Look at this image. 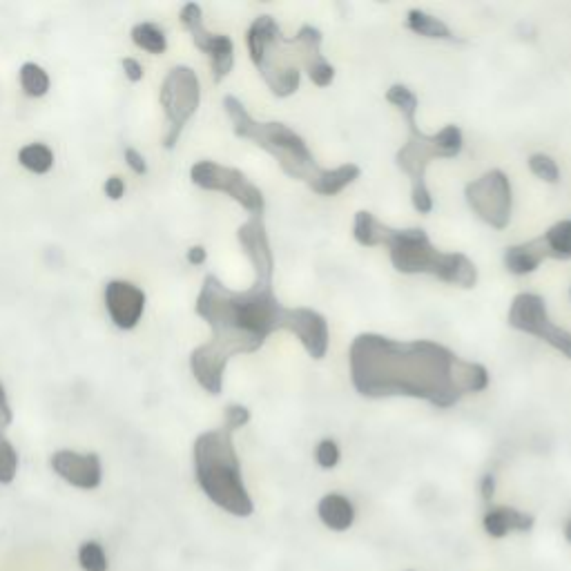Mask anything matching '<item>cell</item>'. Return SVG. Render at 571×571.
Returning <instances> with one entry per match:
<instances>
[{"label": "cell", "mask_w": 571, "mask_h": 571, "mask_svg": "<svg viewBox=\"0 0 571 571\" xmlns=\"http://www.w3.org/2000/svg\"><path fill=\"white\" fill-rule=\"evenodd\" d=\"M507 322L520 333L534 335L549 344L554 351L571 360V333L567 328L551 322L547 302L536 293H520L509 306Z\"/></svg>", "instance_id": "8fae6325"}, {"label": "cell", "mask_w": 571, "mask_h": 571, "mask_svg": "<svg viewBox=\"0 0 571 571\" xmlns=\"http://www.w3.org/2000/svg\"><path fill=\"white\" fill-rule=\"evenodd\" d=\"M250 422V411L244 404H228L224 411V427L230 431H239Z\"/></svg>", "instance_id": "4316f807"}, {"label": "cell", "mask_w": 571, "mask_h": 571, "mask_svg": "<svg viewBox=\"0 0 571 571\" xmlns=\"http://www.w3.org/2000/svg\"><path fill=\"white\" fill-rule=\"evenodd\" d=\"M529 170L536 174L538 179H543L545 183H558L560 181V168L558 163L549 157V154H531L529 161H527Z\"/></svg>", "instance_id": "d4e9b609"}, {"label": "cell", "mask_w": 571, "mask_h": 571, "mask_svg": "<svg viewBox=\"0 0 571 571\" xmlns=\"http://www.w3.org/2000/svg\"><path fill=\"white\" fill-rule=\"evenodd\" d=\"M239 246L255 270V284L230 290L219 277L203 279L195 311L210 326V342L190 353V371L210 395L224 391L226 366L237 355L257 353L277 331L295 335L313 360H324L331 331L322 313L313 308H288L275 295V255L264 215H250L237 230Z\"/></svg>", "instance_id": "6da1fadb"}, {"label": "cell", "mask_w": 571, "mask_h": 571, "mask_svg": "<svg viewBox=\"0 0 571 571\" xmlns=\"http://www.w3.org/2000/svg\"><path fill=\"white\" fill-rule=\"evenodd\" d=\"M18 473V453L5 435H0V485H12Z\"/></svg>", "instance_id": "cb8c5ba5"}, {"label": "cell", "mask_w": 571, "mask_h": 571, "mask_svg": "<svg viewBox=\"0 0 571 571\" xmlns=\"http://www.w3.org/2000/svg\"><path fill=\"white\" fill-rule=\"evenodd\" d=\"M21 166L34 174H47L54 166V152L45 143H29L18 152Z\"/></svg>", "instance_id": "44dd1931"}, {"label": "cell", "mask_w": 571, "mask_h": 571, "mask_svg": "<svg viewBox=\"0 0 571 571\" xmlns=\"http://www.w3.org/2000/svg\"><path fill=\"white\" fill-rule=\"evenodd\" d=\"M232 433L235 431L221 424L219 429L199 435L192 447L195 478L212 505L224 509L230 516L248 518L255 514V502L246 489Z\"/></svg>", "instance_id": "52a82bcc"}, {"label": "cell", "mask_w": 571, "mask_h": 571, "mask_svg": "<svg viewBox=\"0 0 571 571\" xmlns=\"http://www.w3.org/2000/svg\"><path fill=\"white\" fill-rule=\"evenodd\" d=\"M181 23L188 29L199 50L210 58L212 79L221 83L232 72L235 65V43L226 34H215L203 25V9L197 3H188L181 9Z\"/></svg>", "instance_id": "7c38bea8"}, {"label": "cell", "mask_w": 571, "mask_h": 571, "mask_svg": "<svg viewBox=\"0 0 571 571\" xmlns=\"http://www.w3.org/2000/svg\"><path fill=\"white\" fill-rule=\"evenodd\" d=\"M353 237L364 248L384 246L391 264L402 275H431L444 284L473 288L478 284V268L462 253H444L431 244L422 228H391L373 212L360 210L355 215Z\"/></svg>", "instance_id": "5b68a950"}, {"label": "cell", "mask_w": 571, "mask_h": 571, "mask_svg": "<svg viewBox=\"0 0 571 571\" xmlns=\"http://www.w3.org/2000/svg\"><path fill=\"white\" fill-rule=\"evenodd\" d=\"M79 567L83 571H108L110 569V558L108 551L99 543V540H85L79 547Z\"/></svg>", "instance_id": "603a6c76"}, {"label": "cell", "mask_w": 571, "mask_h": 571, "mask_svg": "<svg viewBox=\"0 0 571 571\" xmlns=\"http://www.w3.org/2000/svg\"><path fill=\"white\" fill-rule=\"evenodd\" d=\"M161 108L168 119V134L163 139V145L168 150H174L179 143V137L188 121L197 114L201 103V83L197 72L188 65H177L163 79L159 92Z\"/></svg>", "instance_id": "ba28073f"}, {"label": "cell", "mask_w": 571, "mask_h": 571, "mask_svg": "<svg viewBox=\"0 0 571 571\" xmlns=\"http://www.w3.org/2000/svg\"><path fill=\"white\" fill-rule=\"evenodd\" d=\"M565 540L571 545V520L565 525Z\"/></svg>", "instance_id": "836d02e7"}, {"label": "cell", "mask_w": 571, "mask_h": 571, "mask_svg": "<svg viewBox=\"0 0 571 571\" xmlns=\"http://www.w3.org/2000/svg\"><path fill=\"white\" fill-rule=\"evenodd\" d=\"M543 239L549 248V259H571V219L556 221L554 226L547 228V232H543Z\"/></svg>", "instance_id": "d6986e66"}, {"label": "cell", "mask_w": 571, "mask_h": 571, "mask_svg": "<svg viewBox=\"0 0 571 571\" xmlns=\"http://www.w3.org/2000/svg\"><path fill=\"white\" fill-rule=\"evenodd\" d=\"M52 469L67 485L83 491L96 489L103 480V464L96 453L56 451L52 456Z\"/></svg>", "instance_id": "5bb4252c"}, {"label": "cell", "mask_w": 571, "mask_h": 571, "mask_svg": "<svg viewBox=\"0 0 571 571\" xmlns=\"http://www.w3.org/2000/svg\"><path fill=\"white\" fill-rule=\"evenodd\" d=\"M21 87L27 96H32V99H41L47 92H50V76L43 70L41 65L36 63H25L21 67Z\"/></svg>", "instance_id": "7402d4cb"}, {"label": "cell", "mask_w": 571, "mask_h": 571, "mask_svg": "<svg viewBox=\"0 0 571 571\" xmlns=\"http://www.w3.org/2000/svg\"><path fill=\"white\" fill-rule=\"evenodd\" d=\"M132 41L139 50L150 52L154 56H159L168 50V36L159 25L154 23H139L132 27Z\"/></svg>", "instance_id": "ffe728a7"}, {"label": "cell", "mask_w": 571, "mask_h": 571, "mask_svg": "<svg viewBox=\"0 0 571 571\" xmlns=\"http://www.w3.org/2000/svg\"><path fill=\"white\" fill-rule=\"evenodd\" d=\"M322 41V32L308 23L299 27L293 38H286L270 14L257 16L246 32L250 61L277 99H288L299 90V67H304L317 87L335 81V67L322 54Z\"/></svg>", "instance_id": "3957f363"}, {"label": "cell", "mask_w": 571, "mask_h": 571, "mask_svg": "<svg viewBox=\"0 0 571 571\" xmlns=\"http://www.w3.org/2000/svg\"><path fill=\"white\" fill-rule=\"evenodd\" d=\"M406 27H409L413 34L433 38V41H458V36L451 32V27L444 23L442 18L424 12V9H409V14H406Z\"/></svg>", "instance_id": "ac0fdd59"}, {"label": "cell", "mask_w": 571, "mask_h": 571, "mask_svg": "<svg viewBox=\"0 0 571 571\" xmlns=\"http://www.w3.org/2000/svg\"><path fill=\"white\" fill-rule=\"evenodd\" d=\"M545 259H549V248L545 244L543 235L536 239L522 241V244H516V246H509L505 250V268L516 277L536 273V270L543 266Z\"/></svg>", "instance_id": "9a60e30c"}, {"label": "cell", "mask_w": 571, "mask_h": 571, "mask_svg": "<svg viewBox=\"0 0 571 571\" xmlns=\"http://www.w3.org/2000/svg\"><path fill=\"white\" fill-rule=\"evenodd\" d=\"M386 101L402 114L409 125V139L395 154V166L411 179V201L420 215H429L433 210V197L427 186V170L433 159H456L464 148V137L458 125H444L438 134H424L418 128L420 101L411 87L402 83L391 85L386 90Z\"/></svg>", "instance_id": "8992f818"}, {"label": "cell", "mask_w": 571, "mask_h": 571, "mask_svg": "<svg viewBox=\"0 0 571 571\" xmlns=\"http://www.w3.org/2000/svg\"><path fill=\"white\" fill-rule=\"evenodd\" d=\"M534 525L536 518L516 507H491L485 518H482V527H485L487 536L491 538H505L514 534V531L527 534V531L534 529Z\"/></svg>", "instance_id": "2e32d148"}, {"label": "cell", "mask_w": 571, "mask_h": 571, "mask_svg": "<svg viewBox=\"0 0 571 571\" xmlns=\"http://www.w3.org/2000/svg\"><path fill=\"white\" fill-rule=\"evenodd\" d=\"M12 424V406L7 402V393L0 384V435H5V429Z\"/></svg>", "instance_id": "f1b7e54d"}, {"label": "cell", "mask_w": 571, "mask_h": 571, "mask_svg": "<svg viewBox=\"0 0 571 571\" xmlns=\"http://www.w3.org/2000/svg\"><path fill=\"white\" fill-rule=\"evenodd\" d=\"M317 516L331 531H348L355 522V505L342 493H326L317 505Z\"/></svg>", "instance_id": "e0dca14e"}, {"label": "cell", "mask_w": 571, "mask_h": 571, "mask_svg": "<svg viewBox=\"0 0 571 571\" xmlns=\"http://www.w3.org/2000/svg\"><path fill=\"white\" fill-rule=\"evenodd\" d=\"M121 65H123L125 76H128L132 83H139L143 79V67L139 61H134V58H123Z\"/></svg>", "instance_id": "4dcf8cb0"}, {"label": "cell", "mask_w": 571, "mask_h": 571, "mask_svg": "<svg viewBox=\"0 0 571 571\" xmlns=\"http://www.w3.org/2000/svg\"><path fill=\"white\" fill-rule=\"evenodd\" d=\"M409 571H413V569H409Z\"/></svg>", "instance_id": "e575fe53"}, {"label": "cell", "mask_w": 571, "mask_h": 571, "mask_svg": "<svg viewBox=\"0 0 571 571\" xmlns=\"http://www.w3.org/2000/svg\"><path fill=\"white\" fill-rule=\"evenodd\" d=\"M103 190L112 201H119L125 195V181L121 177H110L108 181H105Z\"/></svg>", "instance_id": "f546056e"}, {"label": "cell", "mask_w": 571, "mask_h": 571, "mask_svg": "<svg viewBox=\"0 0 571 571\" xmlns=\"http://www.w3.org/2000/svg\"><path fill=\"white\" fill-rule=\"evenodd\" d=\"M480 493H482V500H485V502L493 500V493H496V476H493V473H487V476H482Z\"/></svg>", "instance_id": "1f68e13d"}, {"label": "cell", "mask_w": 571, "mask_h": 571, "mask_svg": "<svg viewBox=\"0 0 571 571\" xmlns=\"http://www.w3.org/2000/svg\"><path fill=\"white\" fill-rule=\"evenodd\" d=\"M348 371L362 398H413L435 409H451L491 382L487 366L462 360L444 344L393 340L380 333L355 337L348 348Z\"/></svg>", "instance_id": "7a4b0ae2"}, {"label": "cell", "mask_w": 571, "mask_h": 571, "mask_svg": "<svg viewBox=\"0 0 571 571\" xmlns=\"http://www.w3.org/2000/svg\"><path fill=\"white\" fill-rule=\"evenodd\" d=\"M190 181L201 190L224 192L230 199H235L241 208L250 215H264L266 199L253 181L237 168L221 166L217 161H197L190 168Z\"/></svg>", "instance_id": "30bf717a"}, {"label": "cell", "mask_w": 571, "mask_h": 571, "mask_svg": "<svg viewBox=\"0 0 571 571\" xmlns=\"http://www.w3.org/2000/svg\"><path fill=\"white\" fill-rule=\"evenodd\" d=\"M464 199L480 221L496 230H505L511 221L514 210V190L511 181L502 170H487L476 181L464 186Z\"/></svg>", "instance_id": "9c48e42d"}, {"label": "cell", "mask_w": 571, "mask_h": 571, "mask_svg": "<svg viewBox=\"0 0 571 571\" xmlns=\"http://www.w3.org/2000/svg\"><path fill=\"white\" fill-rule=\"evenodd\" d=\"M105 308H108L110 319L121 331H132L141 322L145 311V293L132 282L114 279L105 286Z\"/></svg>", "instance_id": "4fadbf2b"}, {"label": "cell", "mask_w": 571, "mask_h": 571, "mask_svg": "<svg viewBox=\"0 0 571 571\" xmlns=\"http://www.w3.org/2000/svg\"><path fill=\"white\" fill-rule=\"evenodd\" d=\"M188 264L192 266H201V264H206V259H208V253H206V248L203 246H192L188 250Z\"/></svg>", "instance_id": "d6a6232c"}, {"label": "cell", "mask_w": 571, "mask_h": 571, "mask_svg": "<svg viewBox=\"0 0 571 571\" xmlns=\"http://www.w3.org/2000/svg\"><path fill=\"white\" fill-rule=\"evenodd\" d=\"M125 163H128L134 174H145V172H148V163H145V157H143L141 152L134 150V148H125Z\"/></svg>", "instance_id": "83f0119b"}, {"label": "cell", "mask_w": 571, "mask_h": 571, "mask_svg": "<svg viewBox=\"0 0 571 571\" xmlns=\"http://www.w3.org/2000/svg\"><path fill=\"white\" fill-rule=\"evenodd\" d=\"M224 110L232 123V132L239 139L253 141L257 148L268 152L279 163L286 177L304 181L315 195L335 197L360 179L362 170L355 163H344V166L337 168L319 166L308 143L290 125L253 119V114L246 110V105L237 96H226Z\"/></svg>", "instance_id": "277c9868"}, {"label": "cell", "mask_w": 571, "mask_h": 571, "mask_svg": "<svg viewBox=\"0 0 571 571\" xmlns=\"http://www.w3.org/2000/svg\"><path fill=\"white\" fill-rule=\"evenodd\" d=\"M340 458H342V451H340V444H337L335 440L331 438H326L322 440L315 447V460L317 464L322 469H335L337 464H340Z\"/></svg>", "instance_id": "484cf974"}]
</instances>
